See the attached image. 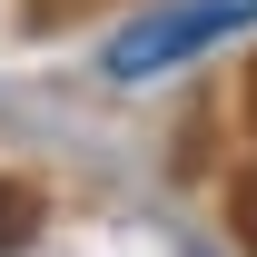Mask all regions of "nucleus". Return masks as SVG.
Wrapping results in <instances>:
<instances>
[{
  "instance_id": "1",
  "label": "nucleus",
  "mask_w": 257,
  "mask_h": 257,
  "mask_svg": "<svg viewBox=\"0 0 257 257\" xmlns=\"http://www.w3.org/2000/svg\"><path fill=\"white\" fill-rule=\"evenodd\" d=\"M237 30H257V0H139L119 30L99 40V79H109V89H149V79H178L188 60L227 50Z\"/></svg>"
},
{
  "instance_id": "2",
  "label": "nucleus",
  "mask_w": 257,
  "mask_h": 257,
  "mask_svg": "<svg viewBox=\"0 0 257 257\" xmlns=\"http://www.w3.org/2000/svg\"><path fill=\"white\" fill-rule=\"evenodd\" d=\"M30 227H40V198H30V188H10V178H0V257L20 247Z\"/></svg>"
}]
</instances>
